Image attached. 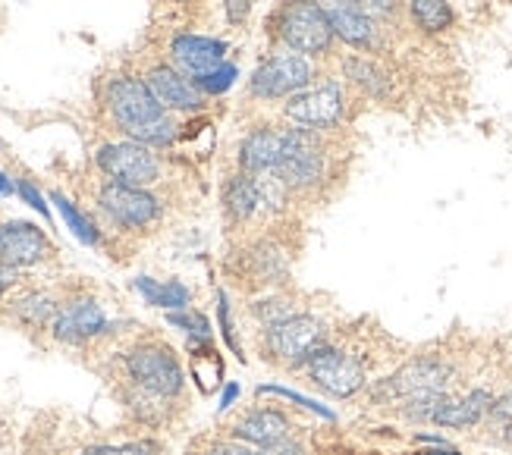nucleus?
Wrapping results in <instances>:
<instances>
[{
	"instance_id": "obj_32",
	"label": "nucleus",
	"mask_w": 512,
	"mask_h": 455,
	"mask_svg": "<svg viewBox=\"0 0 512 455\" xmlns=\"http://www.w3.org/2000/svg\"><path fill=\"white\" fill-rule=\"evenodd\" d=\"M16 195H19L22 201H26L29 208H35L41 217H51L48 204H44V195L35 189V182H32V179H19V182H16Z\"/></svg>"
},
{
	"instance_id": "obj_21",
	"label": "nucleus",
	"mask_w": 512,
	"mask_h": 455,
	"mask_svg": "<svg viewBox=\"0 0 512 455\" xmlns=\"http://www.w3.org/2000/svg\"><path fill=\"white\" fill-rule=\"evenodd\" d=\"M220 204H224V217L233 226H246L249 220H255L261 214L258 208V192H255V179L252 173L239 170L224 182V192H220Z\"/></svg>"
},
{
	"instance_id": "obj_10",
	"label": "nucleus",
	"mask_w": 512,
	"mask_h": 455,
	"mask_svg": "<svg viewBox=\"0 0 512 455\" xmlns=\"http://www.w3.org/2000/svg\"><path fill=\"white\" fill-rule=\"evenodd\" d=\"M98 167L110 182H120V186L132 189H151L154 182L161 179V161L154 148L142 142H107L98 148Z\"/></svg>"
},
{
	"instance_id": "obj_23",
	"label": "nucleus",
	"mask_w": 512,
	"mask_h": 455,
	"mask_svg": "<svg viewBox=\"0 0 512 455\" xmlns=\"http://www.w3.org/2000/svg\"><path fill=\"white\" fill-rule=\"evenodd\" d=\"M132 289H136L142 299L154 308H167V311H183L192 308V292L186 283L180 280H151V277H136L132 280Z\"/></svg>"
},
{
	"instance_id": "obj_25",
	"label": "nucleus",
	"mask_w": 512,
	"mask_h": 455,
	"mask_svg": "<svg viewBox=\"0 0 512 455\" xmlns=\"http://www.w3.org/2000/svg\"><path fill=\"white\" fill-rule=\"evenodd\" d=\"M60 302L54 299L51 292H41V289H32V292H22L19 299H13V317L29 330H44L51 327L54 314H57Z\"/></svg>"
},
{
	"instance_id": "obj_1",
	"label": "nucleus",
	"mask_w": 512,
	"mask_h": 455,
	"mask_svg": "<svg viewBox=\"0 0 512 455\" xmlns=\"http://www.w3.org/2000/svg\"><path fill=\"white\" fill-rule=\"evenodd\" d=\"M104 107L120 132H126L132 142H142L148 148H167L180 135V126L170 117V110H164L161 101L151 95L145 79L136 76L110 79L104 88Z\"/></svg>"
},
{
	"instance_id": "obj_24",
	"label": "nucleus",
	"mask_w": 512,
	"mask_h": 455,
	"mask_svg": "<svg viewBox=\"0 0 512 455\" xmlns=\"http://www.w3.org/2000/svg\"><path fill=\"white\" fill-rule=\"evenodd\" d=\"M343 76L349 85H355L362 95L374 98V101H384L390 95V76L368 57H346L343 60Z\"/></svg>"
},
{
	"instance_id": "obj_22",
	"label": "nucleus",
	"mask_w": 512,
	"mask_h": 455,
	"mask_svg": "<svg viewBox=\"0 0 512 455\" xmlns=\"http://www.w3.org/2000/svg\"><path fill=\"white\" fill-rule=\"evenodd\" d=\"M302 311H305L302 295L289 292L286 286L283 289H271V292H261V299H255L249 305V314L261 324V330L274 327V324H283V321H289V317H296Z\"/></svg>"
},
{
	"instance_id": "obj_39",
	"label": "nucleus",
	"mask_w": 512,
	"mask_h": 455,
	"mask_svg": "<svg viewBox=\"0 0 512 455\" xmlns=\"http://www.w3.org/2000/svg\"><path fill=\"white\" fill-rule=\"evenodd\" d=\"M16 283H19V270L0 261V299H4V295H7Z\"/></svg>"
},
{
	"instance_id": "obj_3",
	"label": "nucleus",
	"mask_w": 512,
	"mask_h": 455,
	"mask_svg": "<svg viewBox=\"0 0 512 455\" xmlns=\"http://www.w3.org/2000/svg\"><path fill=\"white\" fill-rule=\"evenodd\" d=\"M293 195H315L327 186L333 173L327 132L321 129H302L289 126V145L280 167L274 170Z\"/></svg>"
},
{
	"instance_id": "obj_28",
	"label": "nucleus",
	"mask_w": 512,
	"mask_h": 455,
	"mask_svg": "<svg viewBox=\"0 0 512 455\" xmlns=\"http://www.w3.org/2000/svg\"><path fill=\"white\" fill-rule=\"evenodd\" d=\"M51 201L57 204V211H60L63 223L70 226L73 236H76L79 242H85V245H98V242H101V233H98V226L92 223V217L82 214L70 198L60 195V192H54V195H51Z\"/></svg>"
},
{
	"instance_id": "obj_26",
	"label": "nucleus",
	"mask_w": 512,
	"mask_h": 455,
	"mask_svg": "<svg viewBox=\"0 0 512 455\" xmlns=\"http://www.w3.org/2000/svg\"><path fill=\"white\" fill-rule=\"evenodd\" d=\"M192 352V377L202 393H214L224 377V364H220L217 352L211 349V339H189Z\"/></svg>"
},
{
	"instance_id": "obj_40",
	"label": "nucleus",
	"mask_w": 512,
	"mask_h": 455,
	"mask_svg": "<svg viewBox=\"0 0 512 455\" xmlns=\"http://www.w3.org/2000/svg\"><path fill=\"white\" fill-rule=\"evenodd\" d=\"M0 192H4V195H13V192H16V186L7 179V173H4V170H0Z\"/></svg>"
},
{
	"instance_id": "obj_36",
	"label": "nucleus",
	"mask_w": 512,
	"mask_h": 455,
	"mask_svg": "<svg viewBox=\"0 0 512 455\" xmlns=\"http://www.w3.org/2000/svg\"><path fill=\"white\" fill-rule=\"evenodd\" d=\"M227 19L233 22V26H242V22L249 19L252 7H255V0H227Z\"/></svg>"
},
{
	"instance_id": "obj_37",
	"label": "nucleus",
	"mask_w": 512,
	"mask_h": 455,
	"mask_svg": "<svg viewBox=\"0 0 512 455\" xmlns=\"http://www.w3.org/2000/svg\"><path fill=\"white\" fill-rule=\"evenodd\" d=\"M202 455H255V449L246 446V443H239V440H230V443H214Z\"/></svg>"
},
{
	"instance_id": "obj_5",
	"label": "nucleus",
	"mask_w": 512,
	"mask_h": 455,
	"mask_svg": "<svg viewBox=\"0 0 512 455\" xmlns=\"http://www.w3.org/2000/svg\"><path fill=\"white\" fill-rule=\"evenodd\" d=\"M123 371L129 386H139L145 393L176 399L186 390V374L180 358L164 343H136L123 355Z\"/></svg>"
},
{
	"instance_id": "obj_34",
	"label": "nucleus",
	"mask_w": 512,
	"mask_h": 455,
	"mask_svg": "<svg viewBox=\"0 0 512 455\" xmlns=\"http://www.w3.org/2000/svg\"><path fill=\"white\" fill-rule=\"evenodd\" d=\"M217 314H220V327H224L227 346L242 358V349H239V343H236V333H233V324H230V305H227V295H224V292H217Z\"/></svg>"
},
{
	"instance_id": "obj_20",
	"label": "nucleus",
	"mask_w": 512,
	"mask_h": 455,
	"mask_svg": "<svg viewBox=\"0 0 512 455\" xmlns=\"http://www.w3.org/2000/svg\"><path fill=\"white\" fill-rule=\"evenodd\" d=\"M491 405H494V399L487 390H472L465 396H450L447 393L440 399V405L434 408L431 424L447 427V430H469V427H475L478 421L487 418Z\"/></svg>"
},
{
	"instance_id": "obj_19",
	"label": "nucleus",
	"mask_w": 512,
	"mask_h": 455,
	"mask_svg": "<svg viewBox=\"0 0 512 455\" xmlns=\"http://www.w3.org/2000/svg\"><path fill=\"white\" fill-rule=\"evenodd\" d=\"M289 145V126H258L239 145V170L267 173L277 170Z\"/></svg>"
},
{
	"instance_id": "obj_6",
	"label": "nucleus",
	"mask_w": 512,
	"mask_h": 455,
	"mask_svg": "<svg viewBox=\"0 0 512 455\" xmlns=\"http://www.w3.org/2000/svg\"><path fill=\"white\" fill-rule=\"evenodd\" d=\"M349 98L346 88L337 79H315L305 85L296 95H289L283 101V120L289 126H302V129H321L330 132L346 120Z\"/></svg>"
},
{
	"instance_id": "obj_29",
	"label": "nucleus",
	"mask_w": 512,
	"mask_h": 455,
	"mask_svg": "<svg viewBox=\"0 0 512 455\" xmlns=\"http://www.w3.org/2000/svg\"><path fill=\"white\" fill-rule=\"evenodd\" d=\"M167 324L183 327L189 333V339H211V324H208V317L202 311H192V308L170 311L167 314Z\"/></svg>"
},
{
	"instance_id": "obj_27",
	"label": "nucleus",
	"mask_w": 512,
	"mask_h": 455,
	"mask_svg": "<svg viewBox=\"0 0 512 455\" xmlns=\"http://www.w3.org/2000/svg\"><path fill=\"white\" fill-rule=\"evenodd\" d=\"M409 13L415 26L428 35H437L453 26V10L447 0H409Z\"/></svg>"
},
{
	"instance_id": "obj_11",
	"label": "nucleus",
	"mask_w": 512,
	"mask_h": 455,
	"mask_svg": "<svg viewBox=\"0 0 512 455\" xmlns=\"http://www.w3.org/2000/svg\"><path fill=\"white\" fill-rule=\"evenodd\" d=\"M450 380H453V368L447 361L434 358V355H421V358H412L409 364H403L393 377H387L377 393L387 396L396 405H403L409 399L447 393Z\"/></svg>"
},
{
	"instance_id": "obj_7",
	"label": "nucleus",
	"mask_w": 512,
	"mask_h": 455,
	"mask_svg": "<svg viewBox=\"0 0 512 455\" xmlns=\"http://www.w3.org/2000/svg\"><path fill=\"white\" fill-rule=\"evenodd\" d=\"M311 82H315L311 57L280 48L255 66V73L249 79V95L258 101H286L289 95H296V91H302Z\"/></svg>"
},
{
	"instance_id": "obj_33",
	"label": "nucleus",
	"mask_w": 512,
	"mask_h": 455,
	"mask_svg": "<svg viewBox=\"0 0 512 455\" xmlns=\"http://www.w3.org/2000/svg\"><path fill=\"white\" fill-rule=\"evenodd\" d=\"M82 455H154L148 443H123V446H92Z\"/></svg>"
},
{
	"instance_id": "obj_17",
	"label": "nucleus",
	"mask_w": 512,
	"mask_h": 455,
	"mask_svg": "<svg viewBox=\"0 0 512 455\" xmlns=\"http://www.w3.org/2000/svg\"><path fill=\"white\" fill-rule=\"evenodd\" d=\"M51 255V242L29 220H7L0 223V261L22 270L44 261Z\"/></svg>"
},
{
	"instance_id": "obj_13",
	"label": "nucleus",
	"mask_w": 512,
	"mask_h": 455,
	"mask_svg": "<svg viewBox=\"0 0 512 455\" xmlns=\"http://www.w3.org/2000/svg\"><path fill=\"white\" fill-rule=\"evenodd\" d=\"M51 336L57 343L66 346H82V343H92V339L104 336L110 330V321L104 308L92 299V295H76V299L63 302L51 321Z\"/></svg>"
},
{
	"instance_id": "obj_14",
	"label": "nucleus",
	"mask_w": 512,
	"mask_h": 455,
	"mask_svg": "<svg viewBox=\"0 0 512 455\" xmlns=\"http://www.w3.org/2000/svg\"><path fill=\"white\" fill-rule=\"evenodd\" d=\"M145 85L151 88V95L161 101V107L170 113H202L205 110V91L170 63H154L145 73Z\"/></svg>"
},
{
	"instance_id": "obj_18",
	"label": "nucleus",
	"mask_w": 512,
	"mask_h": 455,
	"mask_svg": "<svg viewBox=\"0 0 512 455\" xmlns=\"http://www.w3.org/2000/svg\"><path fill=\"white\" fill-rule=\"evenodd\" d=\"M324 10L330 16L333 35L343 44L362 54L377 51V44H381V38H377V19H371L355 0H327Z\"/></svg>"
},
{
	"instance_id": "obj_12",
	"label": "nucleus",
	"mask_w": 512,
	"mask_h": 455,
	"mask_svg": "<svg viewBox=\"0 0 512 455\" xmlns=\"http://www.w3.org/2000/svg\"><path fill=\"white\" fill-rule=\"evenodd\" d=\"M239 277H246L249 286L261 289V292L283 289L289 283V255H286V248L271 236L252 239L239 255Z\"/></svg>"
},
{
	"instance_id": "obj_35",
	"label": "nucleus",
	"mask_w": 512,
	"mask_h": 455,
	"mask_svg": "<svg viewBox=\"0 0 512 455\" xmlns=\"http://www.w3.org/2000/svg\"><path fill=\"white\" fill-rule=\"evenodd\" d=\"M371 19H390L396 13V0H355Z\"/></svg>"
},
{
	"instance_id": "obj_30",
	"label": "nucleus",
	"mask_w": 512,
	"mask_h": 455,
	"mask_svg": "<svg viewBox=\"0 0 512 455\" xmlns=\"http://www.w3.org/2000/svg\"><path fill=\"white\" fill-rule=\"evenodd\" d=\"M487 418H491V424H494V430L500 434V440L512 449V393L494 399V405H491V412H487Z\"/></svg>"
},
{
	"instance_id": "obj_31",
	"label": "nucleus",
	"mask_w": 512,
	"mask_h": 455,
	"mask_svg": "<svg viewBox=\"0 0 512 455\" xmlns=\"http://www.w3.org/2000/svg\"><path fill=\"white\" fill-rule=\"evenodd\" d=\"M233 79H236V66L233 63H224L220 70H214L211 76H205V79H198L195 85L205 91V95H220V91H227L230 85H233Z\"/></svg>"
},
{
	"instance_id": "obj_38",
	"label": "nucleus",
	"mask_w": 512,
	"mask_h": 455,
	"mask_svg": "<svg viewBox=\"0 0 512 455\" xmlns=\"http://www.w3.org/2000/svg\"><path fill=\"white\" fill-rule=\"evenodd\" d=\"M255 455H305L302 443L296 437H289L277 446H267V449H255Z\"/></svg>"
},
{
	"instance_id": "obj_9",
	"label": "nucleus",
	"mask_w": 512,
	"mask_h": 455,
	"mask_svg": "<svg viewBox=\"0 0 512 455\" xmlns=\"http://www.w3.org/2000/svg\"><path fill=\"white\" fill-rule=\"evenodd\" d=\"M98 211L114 226H120V230L142 233V230H151V226L164 217V204L148 189H132V186H120V182L107 179L98 189Z\"/></svg>"
},
{
	"instance_id": "obj_4",
	"label": "nucleus",
	"mask_w": 512,
	"mask_h": 455,
	"mask_svg": "<svg viewBox=\"0 0 512 455\" xmlns=\"http://www.w3.org/2000/svg\"><path fill=\"white\" fill-rule=\"evenodd\" d=\"M324 343H330L327 321L311 311H302L283 324L261 330V358L283 371H299Z\"/></svg>"
},
{
	"instance_id": "obj_41",
	"label": "nucleus",
	"mask_w": 512,
	"mask_h": 455,
	"mask_svg": "<svg viewBox=\"0 0 512 455\" xmlns=\"http://www.w3.org/2000/svg\"><path fill=\"white\" fill-rule=\"evenodd\" d=\"M236 393H239V390H236V386H230V390L224 393V405H220V408H230V402L236 399Z\"/></svg>"
},
{
	"instance_id": "obj_2",
	"label": "nucleus",
	"mask_w": 512,
	"mask_h": 455,
	"mask_svg": "<svg viewBox=\"0 0 512 455\" xmlns=\"http://www.w3.org/2000/svg\"><path fill=\"white\" fill-rule=\"evenodd\" d=\"M274 35L283 48L302 57H327L333 51V26L318 0H280L271 16Z\"/></svg>"
},
{
	"instance_id": "obj_8",
	"label": "nucleus",
	"mask_w": 512,
	"mask_h": 455,
	"mask_svg": "<svg viewBox=\"0 0 512 455\" xmlns=\"http://www.w3.org/2000/svg\"><path fill=\"white\" fill-rule=\"evenodd\" d=\"M302 371L330 399H352L355 393H362L368 383L365 364L343 346H333V339L308 358Z\"/></svg>"
},
{
	"instance_id": "obj_15",
	"label": "nucleus",
	"mask_w": 512,
	"mask_h": 455,
	"mask_svg": "<svg viewBox=\"0 0 512 455\" xmlns=\"http://www.w3.org/2000/svg\"><path fill=\"white\" fill-rule=\"evenodd\" d=\"M170 60L183 76L198 82L227 63V44L208 35H176L170 41Z\"/></svg>"
},
{
	"instance_id": "obj_16",
	"label": "nucleus",
	"mask_w": 512,
	"mask_h": 455,
	"mask_svg": "<svg viewBox=\"0 0 512 455\" xmlns=\"http://www.w3.org/2000/svg\"><path fill=\"white\" fill-rule=\"evenodd\" d=\"M289 437H293V421H289L280 408H267V405L249 408V412H242L230 424V440H239L252 449L277 446Z\"/></svg>"
},
{
	"instance_id": "obj_42",
	"label": "nucleus",
	"mask_w": 512,
	"mask_h": 455,
	"mask_svg": "<svg viewBox=\"0 0 512 455\" xmlns=\"http://www.w3.org/2000/svg\"><path fill=\"white\" fill-rule=\"evenodd\" d=\"M415 455H459L453 449H428V452H415Z\"/></svg>"
}]
</instances>
